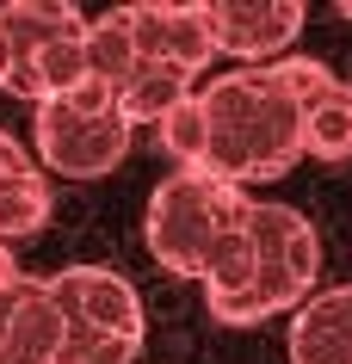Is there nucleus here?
Here are the masks:
<instances>
[{
    "mask_svg": "<svg viewBox=\"0 0 352 364\" xmlns=\"http://www.w3.org/2000/svg\"><path fill=\"white\" fill-rule=\"evenodd\" d=\"M334 87V68L315 56H284L266 68H229L210 87H198L204 105V167L210 179L254 186L284 179L303 161V105Z\"/></svg>",
    "mask_w": 352,
    "mask_h": 364,
    "instance_id": "obj_1",
    "label": "nucleus"
},
{
    "mask_svg": "<svg viewBox=\"0 0 352 364\" xmlns=\"http://www.w3.org/2000/svg\"><path fill=\"white\" fill-rule=\"evenodd\" d=\"M254 210V198L229 186V179H210V173H167L149 198V216H142V241L155 253L161 272L174 278H204V259L223 235H235Z\"/></svg>",
    "mask_w": 352,
    "mask_h": 364,
    "instance_id": "obj_2",
    "label": "nucleus"
},
{
    "mask_svg": "<svg viewBox=\"0 0 352 364\" xmlns=\"http://www.w3.org/2000/svg\"><path fill=\"white\" fill-rule=\"evenodd\" d=\"M247 235H254V290L223 315V327H254L272 321V315H297V309L315 296V278H321V235L303 210L291 204H254L247 210Z\"/></svg>",
    "mask_w": 352,
    "mask_h": 364,
    "instance_id": "obj_3",
    "label": "nucleus"
},
{
    "mask_svg": "<svg viewBox=\"0 0 352 364\" xmlns=\"http://www.w3.org/2000/svg\"><path fill=\"white\" fill-rule=\"evenodd\" d=\"M31 142H38V161L62 179H105L112 167H124V154L137 142V130L124 124L117 99L105 87H75L68 99H50V105H31Z\"/></svg>",
    "mask_w": 352,
    "mask_h": 364,
    "instance_id": "obj_4",
    "label": "nucleus"
},
{
    "mask_svg": "<svg viewBox=\"0 0 352 364\" xmlns=\"http://www.w3.org/2000/svg\"><path fill=\"white\" fill-rule=\"evenodd\" d=\"M56 296L62 321L75 327H99V333H124V340H149V315H142L137 284L112 266H62L43 278Z\"/></svg>",
    "mask_w": 352,
    "mask_h": 364,
    "instance_id": "obj_5",
    "label": "nucleus"
},
{
    "mask_svg": "<svg viewBox=\"0 0 352 364\" xmlns=\"http://www.w3.org/2000/svg\"><path fill=\"white\" fill-rule=\"evenodd\" d=\"M130 38H137V56L142 62H161V68H179L192 75L216 62V43H210V13L204 0H137V6H117Z\"/></svg>",
    "mask_w": 352,
    "mask_h": 364,
    "instance_id": "obj_6",
    "label": "nucleus"
},
{
    "mask_svg": "<svg viewBox=\"0 0 352 364\" xmlns=\"http://www.w3.org/2000/svg\"><path fill=\"white\" fill-rule=\"evenodd\" d=\"M204 13H210L216 56H235L247 68L284 62V50L303 31V6L297 0H204Z\"/></svg>",
    "mask_w": 352,
    "mask_h": 364,
    "instance_id": "obj_7",
    "label": "nucleus"
},
{
    "mask_svg": "<svg viewBox=\"0 0 352 364\" xmlns=\"http://www.w3.org/2000/svg\"><path fill=\"white\" fill-rule=\"evenodd\" d=\"M75 31H87V19L68 0H6L0 6V93L25 99L38 56L50 43L75 38Z\"/></svg>",
    "mask_w": 352,
    "mask_h": 364,
    "instance_id": "obj_8",
    "label": "nucleus"
},
{
    "mask_svg": "<svg viewBox=\"0 0 352 364\" xmlns=\"http://www.w3.org/2000/svg\"><path fill=\"white\" fill-rule=\"evenodd\" d=\"M291 364H352V284L315 290L291 315Z\"/></svg>",
    "mask_w": 352,
    "mask_h": 364,
    "instance_id": "obj_9",
    "label": "nucleus"
},
{
    "mask_svg": "<svg viewBox=\"0 0 352 364\" xmlns=\"http://www.w3.org/2000/svg\"><path fill=\"white\" fill-rule=\"evenodd\" d=\"M62 346V309L50 296L43 278L25 272V290H19V309H13V333H6V352L0 358H31V364H50Z\"/></svg>",
    "mask_w": 352,
    "mask_h": 364,
    "instance_id": "obj_10",
    "label": "nucleus"
},
{
    "mask_svg": "<svg viewBox=\"0 0 352 364\" xmlns=\"http://www.w3.org/2000/svg\"><path fill=\"white\" fill-rule=\"evenodd\" d=\"M303 154L309 161H352V80L334 75L328 93L303 105Z\"/></svg>",
    "mask_w": 352,
    "mask_h": 364,
    "instance_id": "obj_11",
    "label": "nucleus"
},
{
    "mask_svg": "<svg viewBox=\"0 0 352 364\" xmlns=\"http://www.w3.org/2000/svg\"><path fill=\"white\" fill-rule=\"evenodd\" d=\"M137 68H142V56H137V38H130L124 13L87 19V80H93V87H105V93L117 99Z\"/></svg>",
    "mask_w": 352,
    "mask_h": 364,
    "instance_id": "obj_12",
    "label": "nucleus"
},
{
    "mask_svg": "<svg viewBox=\"0 0 352 364\" xmlns=\"http://www.w3.org/2000/svg\"><path fill=\"white\" fill-rule=\"evenodd\" d=\"M192 75H179V68H161V62H142L137 75H130V87L117 93V112H124V124L137 130V124H161V117L174 112L179 99H192Z\"/></svg>",
    "mask_w": 352,
    "mask_h": 364,
    "instance_id": "obj_13",
    "label": "nucleus"
},
{
    "mask_svg": "<svg viewBox=\"0 0 352 364\" xmlns=\"http://www.w3.org/2000/svg\"><path fill=\"white\" fill-rule=\"evenodd\" d=\"M43 223H50V179H43L38 167L6 173V179H0V247L31 241Z\"/></svg>",
    "mask_w": 352,
    "mask_h": 364,
    "instance_id": "obj_14",
    "label": "nucleus"
},
{
    "mask_svg": "<svg viewBox=\"0 0 352 364\" xmlns=\"http://www.w3.org/2000/svg\"><path fill=\"white\" fill-rule=\"evenodd\" d=\"M155 142L174 154V173H198L204 167V105H198V93L179 99L174 112L155 124Z\"/></svg>",
    "mask_w": 352,
    "mask_h": 364,
    "instance_id": "obj_15",
    "label": "nucleus"
},
{
    "mask_svg": "<svg viewBox=\"0 0 352 364\" xmlns=\"http://www.w3.org/2000/svg\"><path fill=\"white\" fill-rule=\"evenodd\" d=\"M137 358H142V340L62 321V346H56V358H50V364H137Z\"/></svg>",
    "mask_w": 352,
    "mask_h": 364,
    "instance_id": "obj_16",
    "label": "nucleus"
},
{
    "mask_svg": "<svg viewBox=\"0 0 352 364\" xmlns=\"http://www.w3.org/2000/svg\"><path fill=\"white\" fill-rule=\"evenodd\" d=\"M19 290H25V272L13 284H0V352H6V333H13V309H19Z\"/></svg>",
    "mask_w": 352,
    "mask_h": 364,
    "instance_id": "obj_17",
    "label": "nucleus"
},
{
    "mask_svg": "<svg viewBox=\"0 0 352 364\" xmlns=\"http://www.w3.org/2000/svg\"><path fill=\"white\" fill-rule=\"evenodd\" d=\"M25 167H31L25 142H19V136H6V130H0V179H6V173H25Z\"/></svg>",
    "mask_w": 352,
    "mask_h": 364,
    "instance_id": "obj_18",
    "label": "nucleus"
},
{
    "mask_svg": "<svg viewBox=\"0 0 352 364\" xmlns=\"http://www.w3.org/2000/svg\"><path fill=\"white\" fill-rule=\"evenodd\" d=\"M19 272H25V266H13V247H0V284H13Z\"/></svg>",
    "mask_w": 352,
    "mask_h": 364,
    "instance_id": "obj_19",
    "label": "nucleus"
}]
</instances>
